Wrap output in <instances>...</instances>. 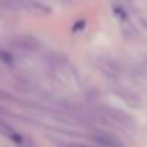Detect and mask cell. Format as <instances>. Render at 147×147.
<instances>
[{"mask_svg": "<svg viewBox=\"0 0 147 147\" xmlns=\"http://www.w3.org/2000/svg\"><path fill=\"white\" fill-rule=\"evenodd\" d=\"M0 134L2 136H5V137H7L9 140H12L15 144H18V146H20V147H25L28 143H26V138L22 136V134H19L13 127H10L7 123H5L3 120H0Z\"/></svg>", "mask_w": 147, "mask_h": 147, "instance_id": "6da1fadb", "label": "cell"}, {"mask_svg": "<svg viewBox=\"0 0 147 147\" xmlns=\"http://www.w3.org/2000/svg\"><path fill=\"white\" fill-rule=\"evenodd\" d=\"M104 113L107 117H110L111 120H114L115 123L121 124V125H125V127H131L134 123H133V118L125 114L124 111L121 110H117V108H111V107H104Z\"/></svg>", "mask_w": 147, "mask_h": 147, "instance_id": "7a4b0ae2", "label": "cell"}, {"mask_svg": "<svg viewBox=\"0 0 147 147\" xmlns=\"http://www.w3.org/2000/svg\"><path fill=\"white\" fill-rule=\"evenodd\" d=\"M115 94H117L118 97H121L128 105H131V107H134V108H140V107H141V100H140V97H138L136 92H133L131 90L118 87V88H115Z\"/></svg>", "mask_w": 147, "mask_h": 147, "instance_id": "3957f363", "label": "cell"}, {"mask_svg": "<svg viewBox=\"0 0 147 147\" xmlns=\"http://www.w3.org/2000/svg\"><path fill=\"white\" fill-rule=\"evenodd\" d=\"M15 42H16V46H19V48H22V49H25V51H29V52H35V51H38L39 49V40L36 39V38H33V36H30V35H22V36H18L16 39H15Z\"/></svg>", "mask_w": 147, "mask_h": 147, "instance_id": "277c9868", "label": "cell"}, {"mask_svg": "<svg viewBox=\"0 0 147 147\" xmlns=\"http://www.w3.org/2000/svg\"><path fill=\"white\" fill-rule=\"evenodd\" d=\"M92 138H94L98 144H101V146H104V147H123L121 143H120L115 137H113V136H110V134L101 133V134H95Z\"/></svg>", "mask_w": 147, "mask_h": 147, "instance_id": "5b68a950", "label": "cell"}, {"mask_svg": "<svg viewBox=\"0 0 147 147\" xmlns=\"http://www.w3.org/2000/svg\"><path fill=\"white\" fill-rule=\"evenodd\" d=\"M0 62L7 65V66H13L15 65V58H13V55L9 51L0 48Z\"/></svg>", "mask_w": 147, "mask_h": 147, "instance_id": "8992f818", "label": "cell"}, {"mask_svg": "<svg viewBox=\"0 0 147 147\" xmlns=\"http://www.w3.org/2000/svg\"><path fill=\"white\" fill-rule=\"evenodd\" d=\"M84 28H85V19H80L74 23L71 30H72V33H80L81 30H84Z\"/></svg>", "mask_w": 147, "mask_h": 147, "instance_id": "52a82bcc", "label": "cell"}, {"mask_svg": "<svg viewBox=\"0 0 147 147\" xmlns=\"http://www.w3.org/2000/svg\"><path fill=\"white\" fill-rule=\"evenodd\" d=\"M113 12H114V13H115V15H117V16L121 19V20H125V19H127V13H125V12L121 9V7H118V6H114V7H113Z\"/></svg>", "mask_w": 147, "mask_h": 147, "instance_id": "ba28073f", "label": "cell"}, {"mask_svg": "<svg viewBox=\"0 0 147 147\" xmlns=\"http://www.w3.org/2000/svg\"><path fill=\"white\" fill-rule=\"evenodd\" d=\"M68 147H88V146H82V144H69Z\"/></svg>", "mask_w": 147, "mask_h": 147, "instance_id": "9c48e42d", "label": "cell"}]
</instances>
